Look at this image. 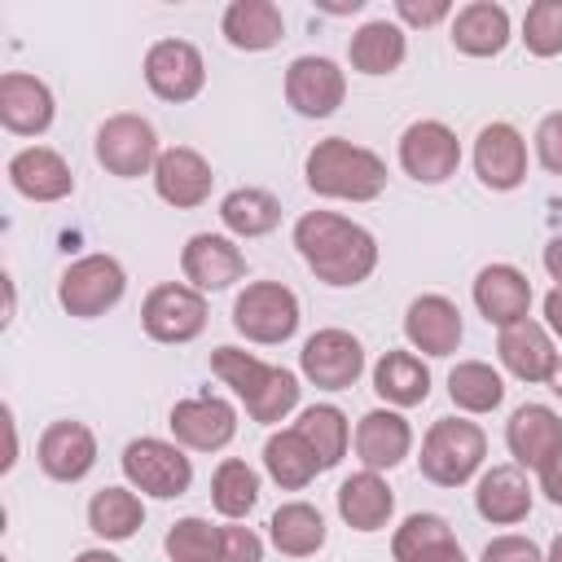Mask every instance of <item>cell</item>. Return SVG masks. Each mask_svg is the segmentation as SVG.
I'll return each mask as SVG.
<instances>
[{
    "label": "cell",
    "mask_w": 562,
    "mask_h": 562,
    "mask_svg": "<svg viewBox=\"0 0 562 562\" xmlns=\"http://www.w3.org/2000/svg\"><path fill=\"white\" fill-rule=\"evenodd\" d=\"M145 83L158 101H193L206 83V66H202V53L189 44V40H158L149 53H145Z\"/></svg>",
    "instance_id": "cell-12"
},
{
    "label": "cell",
    "mask_w": 562,
    "mask_h": 562,
    "mask_svg": "<svg viewBox=\"0 0 562 562\" xmlns=\"http://www.w3.org/2000/svg\"><path fill=\"white\" fill-rule=\"evenodd\" d=\"M145 522V505L132 487H101L88 501V527L101 540H132Z\"/></svg>",
    "instance_id": "cell-34"
},
{
    "label": "cell",
    "mask_w": 562,
    "mask_h": 562,
    "mask_svg": "<svg viewBox=\"0 0 562 562\" xmlns=\"http://www.w3.org/2000/svg\"><path fill=\"white\" fill-rule=\"evenodd\" d=\"M167 553L171 562H220V527L206 518H180L167 531Z\"/></svg>",
    "instance_id": "cell-40"
},
{
    "label": "cell",
    "mask_w": 562,
    "mask_h": 562,
    "mask_svg": "<svg viewBox=\"0 0 562 562\" xmlns=\"http://www.w3.org/2000/svg\"><path fill=\"white\" fill-rule=\"evenodd\" d=\"M373 391L391 408H417L430 395V369L422 364L417 351H386L373 364Z\"/></svg>",
    "instance_id": "cell-31"
},
{
    "label": "cell",
    "mask_w": 562,
    "mask_h": 562,
    "mask_svg": "<svg viewBox=\"0 0 562 562\" xmlns=\"http://www.w3.org/2000/svg\"><path fill=\"white\" fill-rule=\"evenodd\" d=\"M544 325L562 338V285H553V290L544 294Z\"/></svg>",
    "instance_id": "cell-47"
},
{
    "label": "cell",
    "mask_w": 562,
    "mask_h": 562,
    "mask_svg": "<svg viewBox=\"0 0 562 562\" xmlns=\"http://www.w3.org/2000/svg\"><path fill=\"white\" fill-rule=\"evenodd\" d=\"M400 167L417 184H443L461 167V140L448 123L439 119H417L400 136Z\"/></svg>",
    "instance_id": "cell-10"
},
{
    "label": "cell",
    "mask_w": 562,
    "mask_h": 562,
    "mask_svg": "<svg viewBox=\"0 0 562 562\" xmlns=\"http://www.w3.org/2000/svg\"><path fill=\"white\" fill-rule=\"evenodd\" d=\"M255 501H259V474L246 461H237V457L220 461L215 474H211V505L224 518L237 522V518H246L255 509Z\"/></svg>",
    "instance_id": "cell-39"
},
{
    "label": "cell",
    "mask_w": 562,
    "mask_h": 562,
    "mask_svg": "<svg viewBox=\"0 0 562 562\" xmlns=\"http://www.w3.org/2000/svg\"><path fill=\"white\" fill-rule=\"evenodd\" d=\"M123 474L136 492L158 496V501H176L193 483V461L180 452V443L145 435V439H132L123 448Z\"/></svg>",
    "instance_id": "cell-7"
},
{
    "label": "cell",
    "mask_w": 562,
    "mask_h": 562,
    "mask_svg": "<svg viewBox=\"0 0 562 562\" xmlns=\"http://www.w3.org/2000/svg\"><path fill=\"white\" fill-rule=\"evenodd\" d=\"M53 92L44 79L35 75H22V70H9L0 75V123L18 136H40L53 127Z\"/></svg>",
    "instance_id": "cell-22"
},
{
    "label": "cell",
    "mask_w": 562,
    "mask_h": 562,
    "mask_svg": "<svg viewBox=\"0 0 562 562\" xmlns=\"http://www.w3.org/2000/svg\"><path fill=\"white\" fill-rule=\"evenodd\" d=\"M413 448V426L395 408H369L356 422V457L364 470H395Z\"/></svg>",
    "instance_id": "cell-25"
},
{
    "label": "cell",
    "mask_w": 562,
    "mask_h": 562,
    "mask_svg": "<svg viewBox=\"0 0 562 562\" xmlns=\"http://www.w3.org/2000/svg\"><path fill=\"white\" fill-rule=\"evenodd\" d=\"M474 171L487 189L509 193L527 180V140L514 123H487L474 136Z\"/></svg>",
    "instance_id": "cell-16"
},
{
    "label": "cell",
    "mask_w": 562,
    "mask_h": 562,
    "mask_svg": "<svg viewBox=\"0 0 562 562\" xmlns=\"http://www.w3.org/2000/svg\"><path fill=\"white\" fill-rule=\"evenodd\" d=\"M268 536L285 558H312L325 544V518L316 505L307 501H285L272 518H268Z\"/></svg>",
    "instance_id": "cell-33"
},
{
    "label": "cell",
    "mask_w": 562,
    "mask_h": 562,
    "mask_svg": "<svg viewBox=\"0 0 562 562\" xmlns=\"http://www.w3.org/2000/svg\"><path fill=\"white\" fill-rule=\"evenodd\" d=\"M474 307L496 329H505L514 321H527V307H531V281H527V272H518L514 263H487L474 277Z\"/></svg>",
    "instance_id": "cell-21"
},
{
    "label": "cell",
    "mask_w": 562,
    "mask_h": 562,
    "mask_svg": "<svg viewBox=\"0 0 562 562\" xmlns=\"http://www.w3.org/2000/svg\"><path fill=\"white\" fill-rule=\"evenodd\" d=\"M347 97V75L329 57H294L285 70V101L303 119H329Z\"/></svg>",
    "instance_id": "cell-15"
},
{
    "label": "cell",
    "mask_w": 562,
    "mask_h": 562,
    "mask_svg": "<svg viewBox=\"0 0 562 562\" xmlns=\"http://www.w3.org/2000/svg\"><path fill=\"white\" fill-rule=\"evenodd\" d=\"M509 44V13L505 4L474 0L452 13V48L465 57H496Z\"/></svg>",
    "instance_id": "cell-28"
},
{
    "label": "cell",
    "mask_w": 562,
    "mask_h": 562,
    "mask_svg": "<svg viewBox=\"0 0 562 562\" xmlns=\"http://www.w3.org/2000/svg\"><path fill=\"white\" fill-rule=\"evenodd\" d=\"M479 562H544V553L527 536H496V540L483 544Z\"/></svg>",
    "instance_id": "cell-44"
},
{
    "label": "cell",
    "mask_w": 562,
    "mask_h": 562,
    "mask_svg": "<svg viewBox=\"0 0 562 562\" xmlns=\"http://www.w3.org/2000/svg\"><path fill=\"white\" fill-rule=\"evenodd\" d=\"M522 44L531 57L562 53V0H536L522 18Z\"/></svg>",
    "instance_id": "cell-41"
},
{
    "label": "cell",
    "mask_w": 562,
    "mask_h": 562,
    "mask_svg": "<svg viewBox=\"0 0 562 562\" xmlns=\"http://www.w3.org/2000/svg\"><path fill=\"white\" fill-rule=\"evenodd\" d=\"M544 562H562V536H553V544H549V553H544Z\"/></svg>",
    "instance_id": "cell-52"
},
{
    "label": "cell",
    "mask_w": 562,
    "mask_h": 562,
    "mask_svg": "<svg viewBox=\"0 0 562 562\" xmlns=\"http://www.w3.org/2000/svg\"><path fill=\"white\" fill-rule=\"evenodd\" d=\"M452 13L448 0H395V18L408 22V26H435Z\"/></svg>",
    "instance_id": "cell-45"
},
{
    "label": "cell",
    "mask_w": 562,
    "mask_h": 562,
    "mask_svg": "<svg viewBox=\"0 0 562 562\" xmlns=\"http://www.w3.org/2000/svg\"><path fill=\"white\" fill-rule=\"evenodd\" d=\"M211 162L198 154V149H189V145H171V149H162L158 154V162H154V189H158V198L167 202V206H176V211H193V206H202L206 198H211Z\"/></svg>",
    "instance_id": "cell-17"
},
{
    "label": "cell",
    "mask_w": 562,
    "mask_h": 562,
    "mask_svg": "<svg viewBox=\"0 0 562 562\" xmlns=\"http://www.w3.org/2000/svg\"><path fill=\"white\" fill-rule=\"evenodd\" d=\"M536 158H540L544 171L562 176V110L540 119V127H536Z\"/></svg>",
    "instance_id": "cell-43"
},
{
    "label": "cell",
    "mask_w": 562,
    "mask_h": 562,
    "mask_svg": "<svg viewBox=\"0 0 562 562\" xmlns=\"http://www.w3.org/2000/svg\"><path fill=\"white\" fill-rule=\"evenodd\" d=\"M180 268L193 290H228L246 277V255L220 233H193L180 250Z\"/></svg>",
    "instance_id": "cell-20"
},
{
    "label": "cell",
    "mask_w": 562,
    "mask_h": 562,
    "mask_svg": "<svg viewBox=\"0 0 562 562\" xmlns=\"http://www.w3.org/2000/svg\"><path fill=\"white\" fill-rule=\"evenodd\" d=\"M211 373L233 386V395L246 404L250 422H285L299 404V378L281 364H263L259 356L241 351V347H215L211 351Z\"/></svg>",
    "instance_id": "cell-2"
},
{
    "label": "cell",
    "mask_w": 562,
    "mask_h": 562,
    "mask_svg": "<svg viewBox=\"0 0 562 562\" xmlns=\"http://www.w3.org/2000/svg\"><path fill=\"white\" fill-rule=\"evenodd\" d=\"M549 391L562 400V356H558V364H553V373H549Z\"/></svg>",
    "instance_id": "cell-50"
},
{
    "label": "cell",
    "mask_w": 562,
    "mask_h": 562,
    "mask_svg": "<svg viewBox=\"0 0 562 562\" xmlns=\"http://www.w3.org/2000/svg\"><path fill=\"white\" fill-rule=\"evenodd\" d=\"M294 246L325 285H360L378 268V237L334 211H307L294 220Z\"/></svg>",
    "instance_id": "cell-1"
},
{
    "label": "cell",
    "mask_w": 562,
    "mask_h": 562,
    "mask_svg": "<svg viewBox=\"0 0 562 562\" xmlns=\"http://www.w3.org/2000/svg\"><path fill=\"white\" fill-rule=\"evenodd\" d=\"M307 189L316 198H338V202H373L386 189V162L364 149L351 145L342 136H325L312 145L307 154Z\"/></svg>",
    "instance_id": "cell-3"
},
{
    "label": "cell",
    "mask_w": 562,
    "mask_h": 562,
    "mask_svg": "<svg viewBox=\"0 0 562 562\" xmlns=\"http://www.w3.org/2000/svg\"><path fill=\"white\" fill-rule=\"evenodd\" d=\"M448 395H452V404L465 408V413H492V408H501V400H505V382H501V373H496L492 364H483V360H461V364L448 373Z\"/></svg>",
    "instance_id": "cell-38"
},
{
    "label": "cell",
    "mask_w": 562,
    "mask_h": 562,
    "mask_svg": "<svg viewBox=\"0 0 562 562\" xmlns=\"http://www.w3.org/2000/svg\"><path fill=\"white\" fill-rule=\"evenodd\" d=\"M220 220L233 237H263L281 224V202L268 193V189H233L224 202H220Z\"/></svg>",
    "instance_id": "cell-35"
},
{
    "label": "cell",
    "mask_w": 562,
    "mask_h": 562,
    "mask_svg": "<svg viewBox=\"0 0 562 562\" xmlns=\"http://www.w3.org/2000/svg\"><path fill=\"white\" fill-rule=\"evenodd\" d=\"M404 53H408L404 26H400V22H386V18L364 22V26L351 35V44H347L351 70H360V75H391V70H400Z\"/></svg>",
    "instance_id": "cell-30"
},
{
    "label": "cell",
    "mask_w": 562,
    "mask_h": 562,
    "mask_svg": "<svg viewBox=\"0 0 562 562\" xmlns=\"http://www.w3.org/2000/svg\"><path fill=\"white\" fill-rule=\"evenodd\" d=\"M127 290V272L114 255H83L75 259L61 281H57V303L79 316V321H92V316H105Z\"/></svg>",
    "instance_id": "cell-6"
},
{
    "label": "cell",
    "mask_w": 562,
    "mask_h": 562,
    "mask_svg": "<svg viewBox=\"0 0 562 562\" xmlns=\"http://www.w3.org/2000/svg\"><path fill=\"white\" fill-rule=\"evenodd\" d=\"M35 461L48 479L79 483L97 465V435L83 422H53L35 443Z\"/></svg>",
    "instance_id": "cell-19"
},
{
    "label": "cell",
    "mask_w": 562,
    "mask_h": 562,
    "mask_svg": "<svg viewBox=\"0 0 562 562\" xmlns=\"http://www.w3.org/2000/svg\"><path fill=\"white\" fill-rule=\"evenodd\" d=\"M9 184L31 202H61V198L75 193V176H70L66 158L48 145L18 149L9 158Z\"/></svg>",
    "instance_id": "cell-23"
},
{
    "label": "cell",
    "mask_w": 562,
    "mask_h": 562,
    "mask_svg": "<svg viewBox=\"0 0 562 562\" xmlns=\"http://www.w3.org/2000/svg\"><path fill=\"white\" fill-rule=\"evenodd\" d=\"M461 334H465L461 312L443 294H417L404 312V338L422 356H452L461 347Z\"/></svg>",
    "instance_id": "cell-18"
},
{
    "label": "cell",
    "mask_w": 562,
    "mask_h": 562,
    "mask_svg": "<svg viewBox=\"0 0 562 562\" xmlns=\"http://www.w3.org/2000/svg\"><path fill=\"white\" fill-rule=\"evenodd\" d=\"M338 514L351 531H382L395 514V492L378 470H360L338 487Z\"/></svg>",
    "instance_id": "cell-27"
},
{
    "label": "cell",
    "mask_w": 562,
    "mask_h": 562,
    "mask_svg": "<svg viewBox=\"0 0 562 562\" xmlns=\"http://www.w3.org/2000/svg\"><path fill=\"white\" fill-rule=\"evenodd\" d=\"M167 426H171L176 443H184L193 452H220L237 435V408L220 395H193V400L171 404Z\"/></svg>",
    "instance_id": "cell-14"
},
{
    "label": "cell",
    "mask_w": 562,
    "mask_h": 562,
    "mask_svg": "<svg viewBox=\"0 0 562 562\" xmlns=\"http://www.w3.org/2000/svg\"><path fill=\"white\" fill-rule=\"evenodd\" d=\"M505 448L514 457V465L522 470H549L562 461V417L549 404H522L514 408L509 426H505Z\"/></svg>",
    "instance_id": "cell-13"
},
{
    "label": "cell",
    "mask_w": 562,
    "mask_h": 562,
    "mask_svg": "<svg viewBox=\"0 0 562 562\" xmlns=\"http://www.w3.org/2000/svg\"><path fill=\"white\" fill-rule=\"evenodd\" d=\"M294 430L307 439V448L316 452L321 470H334V465L347 457L351 426H347L342 408H334V404H312V408H303V417L294 422Z\"/></svg>",
    "instance_id": "cell-36"
},
{
    "label": "cell",
    "mask_w": 562,
    "mask_h": 562,
    "mask_svg": "<svg viewBox=\"0 0 562 562\" xmlns=\"http://www.w3.org/2000/svg\"><path fill=\"white\" fill-rule=\"evenodd\" d=\"M487 457V435L465 417H439L422 439V474L435 487H461L479 474Z\"/></svg>",
    "instance_id": "cell-4"
},
{
    "label": "cell",
    "mask_w": 562,
    "mask_h": 562,
    "mask_svg": "<svg viewBox=\"0 0 562 562\" xmlns=\"http://www.w3.org/2000/svg\"><path fill=\"white\" fill-rule=\"evenodd\" d=\"M544 272H549L558 285H562V233H558V237L544 246Z\"/></svg>",
    "instance_id": "cell-48"
},
{
    "label": "cell",
    "mask_w": 562,
    "mask_h": 562,
    "mask_svg": "<svg viewBox=\"0 0 562 562\" xmlns=\"http://www.w3.org/2000/svg\"><path fill=\"white\" fill-rule=\"evenodd\" d=\"M474 509H479V518H487L496 527L522 522L531 514V483H527L522 465H492L474 487Z\"/></svg>",
    "instance_id": "cell-26"
},
{
    "label": "cell",
    "mask_w": 562,
    "mask_h": 562,
    "mask_svg": "<svg viewBox=\"0 0 562 562\" xmlns=\"http://www.w3.org/2000/svg\"><path fill=\"white\" fill-rule=\"evenodd\" d=\"M430 562H465V553H461V544H452V549H443V553H435Z\"/></svg>",
    "instance_id": "cell-51"
},
{
    "label": "cell",
    "mask_w": 562,
    "mask_h": 562,
    "mask_svg": "<svg viewBox=\"0 0 562 562\" xmlns=\"http://www.w3.org/2000/svg\"><path fill=\"white\" fill-rule=\"evenodd\" d=\"M540 492L549 496V505H562V461L540 470Z\"/></svg>",
    "instance_id": "cell-46"
},
{
    "label": "cell",
    "mask_w": 562,
    "mask_h": 562,
    "mask_svg": "<svg viewBox=\"0 0 562 562\" xmlns=\"http://www.w3.org/2000/svg\"><path fill=\"white\" fill-rule=\"evenodd\" d=\"M263 465H268L272 483L285 487V492H303V487L321 474V461H316V452L307 448V439H303L299 430H277V435H268V443H263Z\"/></svg>",
    "instance_id": "cell-32"
},
{
    "label": "cell",
    "mask_w": 562,
    "mask_h": 562,
    "mask_svg": "<svg viewBox=\"0 0 562 562\" xmlns=\"http://www.w3.org/2000/svg\"><path fill=\"white\" fill-rule=\"evenodd\" d=\"M224 40L241 53H263L272 44H281L285 35V18L272 0H233L224 9V22H220Z\"/></svg>",
    "instance_id": "cell-29"
},
{
    "label": "cell",
    "mask_w": 562,
    "mask_h": 562,
    "mask_svg": "<svg viewBox=\"0 0 562 562\" xmlns=\"http://www.w3.org/2000/svg\"><path fill=\"white\" fill-rule=\"evenodd\" d=\"M496 356H501V364H505L518 382H549V373H553V364H558V351H553L549 329L536 325L531 316L501 329Z\"/></svg>",
    "instance_id": "cell-24"
},
{
    "label": "cell",
    "mask_w": 562,
    "mask_h": 562,
    "mask_svg": "<svg viewBox=\"0 0 562 562\" xmlns=\"http://www.w3.org/2000/svg\"><path fill=\"white\" fill-rule=\"evenodd\" d=\"M299 369L321 391H347L364 373V347L347 329H316L299 351Z\"/></svg>",
    "instance_id": "cell-11"
},
{
    "label": "cell",
    "mask_w": 562,
    "mask_h": 562,
    "mask_svg": "<svg viewBox=\"0 0 562 562\" xmlns=\"http://www.w3.org/2000/svg\"><path fill=\"white\" fill-rule=\"evenodd\" d=\"M233 329L246 342L277 347L299 329V299L281 281H250L233 303Z\"/></svg>",
    "instance_id": "cell-5"
},
{
    "label": "cell",
    "mask_w": 562,
    "mask_h": 562,
    "mask_svg": "<svg viewBox=\"0 0 562 562\" xmlns=\"http://www.w3.org/2000/svg\"><path fill=\"white\" fill-rule=\"evenodd\" d=\"M97 162L119 176V180H136V176H154V162H158V132L149 119L140 114H110L101 127H97Z\"/></svg>",
    "instance_id": "cell-8"
},
{
    "label": "cell",
    "mask_w": 562,
    "mask_h": 562,
    "mask_svg": "<svg viewBox=\"0 0 562 562\" xmlns=\"http://www.w3.org/2000/svg\"><path fill=\"white\" fill-rule=\"evenodd\" d=\"M140 325L154 342H171V347L193 342L206 329V299H202V290L180 285V281L154 285L140 303Z\"/></svg>",
    "instance_id": "cell-9"
},
{
    "label": "cell",
    "mask_w": 562,
    "mask_h": 562,
    "mask_svg": "<svg viewBox=\"0 0 562 562\" xmlns=\"http://www.w3.org/2000/svg\"><path fill=\"white\" fill-rule=\"evenodd\" d=\"M75 562H123V558H114L110 549H83Z\"/></svg>",
    "instance_id": "cell-49"
},
{
    "label": "cell",
    "mask_w": 562,
    "mask_h": 562,
    "mask_svg": "<svg viewBox=\"0 0 562 562\" xmlns=\"http://www.w3.org/2000/svg\"><path fill=\"white\" fill-rule=\"evenodd\" d=\"M452 544H457V536H452L448 518H439V514H408L395 527V536H391V558L395 562H430L435 553H443Z\"/></svg>",
    "instance_id": "cell-37"
},
{
    "label": "cell",
    "mask_w": 562,
    "mask_h": 562,
    "mask_svg": "<svg viewBox=\"0 0 562 562\" xmlns=\"http://www.w3.org/2000/svg\"><path fill=\"white\" fill-rule=\"evenodd\" d=\"M220 562H263V540L250 527L228 522L220 527Z\"/></svg>",
    "instance_id": "cell-42"
}]
</instances>
